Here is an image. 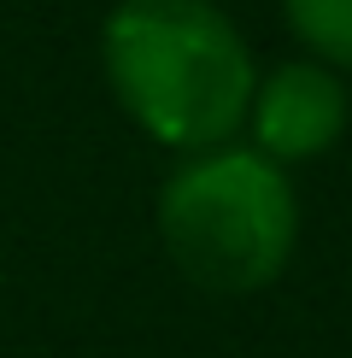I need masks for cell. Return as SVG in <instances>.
<instances>
[{"label": "cell", "mask_w": 352, "mask_h": 358, "mask_svg": "<svg viewBox=\"0 0 352 358\" xmlns=\"http://www.w3.org/2000/svg\"><path fill=\"white\" fill-rule=\"evenodd\" d=\"M253 153L270 165H305V159L329 153L346 129V88L329 65L317 59H288L253 88Z\"/></svg>", "instance_id": "3957f363"}, {"label": "cell", "mask_w": 352, "mask_h": 358, "mask_svg": "<svg viewBox=\"0 0 352 358\" xmlns=\"http://www.w3.org/2000/svg\"><path fill=\"white\" fill-rule=\"evenodd\" d=\"M100 65L117 106L176 153L223 147L253 106L247 41L212 0H117Z\"/></svg>", "instance_id": "6da1fadb"}, {"label": "cell", "mask_w": 352, "mask_h": 358, "mask_svg": "<svg viewBox=\"0 0 352 358\" xmlns=\"http://www.w3.org/2000/svg\"><path fill=\"white\" fill-rule=\"evenodd\" d=\"M282 12L323 65L352 71V0H282Z\"/></svg>", "instance_id": "277c9868"}, {"label": "cell", "mask_w": 352, "mask_h": 358, "mask_svg": "<svg viewBox=\"0 0 352 358\" xmlns=\"http://www.w3.org/2000/svg\"><path fill=\"white\" fill-rule=\"evenodd\" d=\"M170 264L205 294H258L288 271L300 206L282 165L247 147L194 153L159 194Z\"/></svg>", "instance_id": "7a4b0ae2"}]
</instances>
